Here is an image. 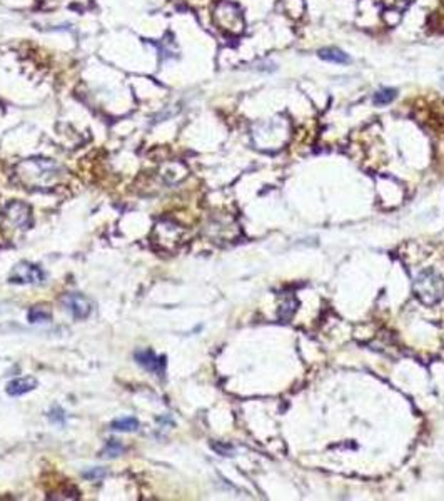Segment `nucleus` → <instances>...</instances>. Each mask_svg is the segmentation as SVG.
Returning <instances> with one entry per match:
<instances>
[{"instance_id":"13","label":"nucleus","mask_w":444,"mask_h":501,"mask_svg":"<svg viewBox=\"0 0 444 501\" xmlns=\"http://www.w3.org/2000/svg\"><path fill=\"white\" fill-rule=\"evenodd\" d=\"M102 476H105L104 469H92V471L86 473V478H89V480H100Z\"/></svg>"},{"instance_id":"2","label":"nucleus","mask_w":444,"mask_h":501,"mask_svg":"<svg viewBox=\"0 0 444 501\" xmlns=\"http://www.w3.org/2000/svg\"><path fill=\"white\" fill-rule=\"evenodd\" d=\"M22 172L19 176L23 179V182H29L32 186H47L55 182L61 176V167L53 161L49 159H31L20 164Z\"/></svg>"},{"instance_id":"7","label":"nucleus","mask_w":444,"mask_h":501,"mask_svg":"<svg viewBox=\"0 0 444 501\" xmlns=\"http://www.w3.org/2000/svg\"><path fill=\"white\" fill-rule=\"evenodd\" d=\"M37 388V379L32 376L27 378H17L14 381H10L7 384V394L10 396H22Z\"/></svg>"},{"instance_id":"4","label":"nucleus","mask_w":444,"mask_h":501,"mask_svg":"<svg viewBox=\"0 0 444 501\" xmlns=\"http://www.w3.org/2000/svg\"><path fill=\"white\" fill-rule=\"evenodd\" d=\"M64 304L67 306V309L72 312V316L75 319H86L91 316V312H92L91 301H89L86 296L77 294V293H70L65 296Z\"/></svg>"},{"instance_id":"11","label":"nucleus","mask_w":444,"mask_h":501,"mask_svg":"<svg viewBox=\"0 0 444 501\" xmlns=\"http://www.w3.org/2000/svg\"><path fill=\"white\" fill-rule=\"evenodd\" d=\"M396 95H398V90L396 89H381L379 92H376V95H374V104L387 106L396 99Z\"/></svg>"},{"instance_id":"10","label":"nucleus","mask_w":444,"mask_h":501,"mask_svg":"<svg viewBox=\"0 0 444 501\" xmlns=\"http://www.w3.org/2000/svg\"><path fill=\"white\" fill-rule=\"evenodd\" d=\"M112 430L116 431H124V433H130V431H137L139 430V421L135 418H119L112 423Z\"/></svg>"},{"instance_id":"6","label":"nucleus","mask_w":444,"mask_h":501,"mask_svg":"<svg viewBox=\"0 0 444 501\" xmlns=\"http://www.w3.org/2000/svg\"><path fill=\"white\" fill-rule=\"evenodd\" d=\"M5 216L7 219H10V222L14 224L20 226V227H25L31 224V210L22 202H12L9 204L7 210H5Z\"/></svg>"},{"instance_id":"9","label":"nucleus","mask_w":444,"mask_h":501,"mask_svg":"<svg viewBox=\"0 0 444 501\" xmlns=\"http://www.w3.org/2000/svg\"><path fill=\"white\" fill-rule=\"evenodd\" d=\"M52 319V312L45 306H34L29 312V321L31 323H47Z\"/></svg>"},{"instance_id":"3","label":"nucleus","mask_w":444,"mask_h":501,"mask_svg":"<svg viewBox=\"0 0 444 501\" xmlns=\"http://www.w3.org/2000/svg\"><path fill=\"white\" fill-rule=\"evenodd\" d=\"M44 271L39 266L31 262H19L12 269L10 273V282L15 284H39L44 281Z\"/></svg>"},{"instance_id":"5","label":"nucleus","mask_w":444,"mask_h":501,"mask_svg":"<svg viewBox=\"0 0 444 501\" xmlns=\"http://www.w3.org/2000/svg\"><path fill=\"white\" fill-rule=\"evenodd\" d=\"M135 361L139 363L144 370L151 371L157 376L164 374V367H165V361L164 358H157L151 349H142V351L135 353Z\"/></svg>"},{"instance_id":"8","label":"nucleus","mask_w":444,"mask_h":501,"mask_svg":"<svg viewBox=\"0 0 444 501\" xmlns=\"http://www.w3.org/2000/svg\"><path fill=\"white\" fill-rule=\"evenodd\" d=\"M319 57L322 60H327V62H332V64H349V56L344 52L338 49V47H326V49H321L319 50Z\"/></svg>"},{"instance_id":"12","label":"nucleus","mask_w":444,"mask_h":501,"mask_svg":"<svg viewBox=\"0 0 444 501\" xmlns=\"http://www.w3.org/2000/svg\"><path fill=\"white\" fill-rule=\"evenodd\" d=\"M122 451H124V446L119 443V441H116V439H110V441L107 443L105 450H104V456H107V458H116V456L121 455Z\"/></svg>"},{"instance_id":"1","label":"nucleus","mask_w":444,"mask_h":501,"mask_svg":"<svg viewBox=\"0 0 444 501\" xmlns=\"http://www.w3.org/2000/svg\"><path fill=\"white\" fill-rule=\"evenodd\" d=\"M414 294L426 306H434L444 298V279L433 268L419 271L414 277Z\"/></svg>"}]
</instances>
